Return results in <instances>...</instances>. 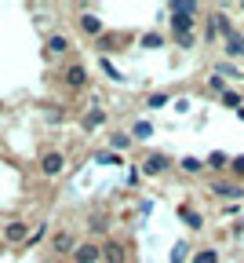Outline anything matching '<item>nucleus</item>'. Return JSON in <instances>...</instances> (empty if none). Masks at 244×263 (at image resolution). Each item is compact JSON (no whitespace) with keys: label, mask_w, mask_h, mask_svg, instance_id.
I'll return each mask as SVG.
<instances>
[{"label":"nucleus","mask_w":244,"mask_h":263,"mask_svg":"<svg viewBox=\"0 0 244 263\" xmlns=\"http://www.w3.org/2000/svg\"><path fill=\"white\" fill-rule=\"evenodd\" d=\"M62 84L69 91H84L88 88V66L84 62H66L62 66Z\"/></svg>","instance_id":"nucleus-1"},{"label":"nucleus","mask_w":244,"mask_h":263,"mask_svg":"<svg viewBox=\"0 0 244 263\" xmlns=\"http://www.w3.org/2000/svg\"><path fill=\"white\" fill-rule=\"evenodd\" d=\"M37 168H40L44 179H58V176L66 172V154H62V150H44Z\"/></svg>","instance_id":"nucleus-2"},{"label":"nucleus","mask_w":244,"mask_h":263,"mask_svg":"<svg viewBox=\"0 0 244 263\" xmlns=\"http://www.w3.org/2000/svg\"><path fill=\"white\" fill-rule=\"evenodd\" d=\"M190 29H193V15H182V11H171V33H175V41H179V44H193V37H190Z\"/></svg>","instance_id":"nucleus-3"},{"label":"nucleus","mask_w":244,"mask_h":263,"mask_svg":"<svg viewBox=\"0 0 244 263\" xmlns=\"http://www.w3.org/2000/svg\"><path fill=\"white\" fill-rule=\"evenodd\" d=\"M4 241H8V245H26V241H29V223L11 219V223L4 227Z\"/></svg>","instance_id":"nucleus-4"},{"label":"nucleus","mask_w":244,"mask_h":263,"mask_svg":"<svg viewBox=\"0 0 244 263\" xmlns=\"http://www.w3.org/2000/svg\"><path fill=\"white\" fill-rule=\"evenodd\" d=\"M73 263H102V245L95 241H80L73 252Z\"/></svg>","instance_id":"nucleus-5"},{"label":"nucleus","mask_w":244,"mask_h":263,"mask_svg":"<svg viewBox=\"0 0 244 263\" xmlns=\"http://www.w3.org/2000/svg\"><path fill=\"white\" fill-rule=\"evenodd\" d=\"M51 252H55V256H66V252L73 256V252H77V238L69 234V230H58V234L51 238Z\"/></svg>","instance_id":"nucleus-6"},{"label":"nucleus","mask_w":244,"mask_h":263,"mask_svg":"<svg viewBox=\"0 0 244 263\" xmlns=\"http://www.w3.org/2000/svg\"><path fill=\"white\" fill-rule=\"evenodd\" d=\"M102 263H128V249L120 241H102Z\"/></svg>","instance_id":"nucleus-7"},{"label":"nucleus","mask_w":244,"mask_h":263,"mask_svg":"<svg viewBox=\"0 0 244 263\" xmlns=\"http://www.w3.org/2000/svg\"><path fill=\"white\" fill-rule=\"evenodd\" d=\"M69 51V37H62V33H51V37L44 41V55L48 59H58V55H66Z\"/></svg>","instance_id":"nucleus-8"},{"label":"nucleus","mask_w":244,"mask_h":263,"mask_svg":"<svg viewBox=\"0 0 244 263\" xmlns=\"http://www.w3.org/2000/svg\"><path fill=\"white\" fill-rule=\"evenodd\" d=\"M171 168V157H164V154H150L146 161H143V172L146 176H160V172H168Z\"/></svg>","instance_id":"nucleus-9"},{"label":"nucleus","mask_w":244,"mask_h":263,"mask_svg":"<svg viewBox=\"0 0 244 263\" xmlns=\"http://www.w3.org/2000/svg\"><path fill=\"white\" fill-rule=\"evenodd\" d=\"M77 26H80L84 37H98V33H102V18H98V15H91V11H84Z\"/></svg>","instance_id":"nucleus-10"},{"label":"nucleus","mask_w":244,"mask_h":263,"mask_svg":"<svg viewBox=\"0 0 244 263\" xmlns=\"http://www.w3.org/2000/svg\"><path fill=\"white\" fill-rule=\"evenodd\" d=\"M212 194H219V197H244V186H237V183H222V179H215V183H212Z\"/></svg>","instance_id":"nucleus-11"},{"label":"nucleus","mask_w":244,"mask_h":263,"mask_svg":"<svg viewBox=\"0 0 244 263\" xmlns=\"http://www.w3.org/2000/svg\"><path fill=\"white\" fill-rule=\"evenodd\" d=\"M80 124H84V132H95V128L106 124V114H102V110L95 106V110H88V114H84V121H80Z\"/></svg>","instance_id":"nucleus-12"},{"label":"nucleus","mask_w":244,"mask_h":263,"mask_svg":"<svg viewBox=\"0 0 244 263\" xmlns=\"http://www.w3.org/2000/svg\"><path fill=\"white\" fill-rule=\"evenodd\" d=\"M226 55H233V59H240V55H244V37H240L237 29L226 37Z\"/></svg>","instance_id":"nucleus-13"},{"label":"nucleus","mask_w":244,"mask_h":263,"mask_svg":"<svg viewBox=\"0 0 244 263\" xmlns=\"http://www.w3.org/2000/svg\"><path fill=\"white\" fill-rule=\"evenodd\" d=\"M179 219H186V223H190V230H200V227H204L200 212H193L190 205H179Z\"/></svg>","instance_id":"nucleus-14"},{"label":"nucleus","mask_w":244,"mask_h":263,"mask_svg":"<svg viewBox=\"0 0 244 263\" xmlns=\"http://www.w3.org/2000/svg\"><path fill=\"white\" fill-rule=\"evenodd\" d=\"M131 136H135V139H150V136H153V124H150V121H138V124L131 128Z\"/></svg>","instance_id":"nucleus-15"},{"label":"nucleus","mask_w":244,"mask_h":263,"mask_svg":"<svg viewBox=\"0 0 244 263\" xmlns=\"http://www.w3.org/2000/svg\"><path fill=\"white\" fill-rule=\"evenodd\" d=\"M110 146H113V150H128V146H131V136L117 132V136H110Z\"/></svg>","instance_id":"nucleus-16"},{"label":"nucleus","mask_w":244,"mask_h":263,"mask_svg":"<svg viewBox=\"0 0 244 263\" xmlns=\"http://www.w3.org/2000/svg\"><path fill=\"white\" fill-rule=\"evenodd\" d=\"M186 256H190V245H186V241H179L175 249H171V263H182Z\"/></svg>","instance_id":"nucleus-17"},{"label":"nucleus","mask_w":244,"mask_h":263,"mask_svg":"<svg viewBox=\"0 0 244 263\" xmlns=\"http://www.w3.org/2000/svg\"><path fill=\"white\" fill-rule=\"evenodd\" d=\"M197 263H222V259H219L215 249H200V252H197Z\"/></svg>","instance_id":"nucleus-18"},{"label":"nucleus","mask_w":244,"mask_h":263,"mask_svg":"<svg viewBox=\"0 0 244 263\" xmlns=\"http://www.w3.org/2000/svg\"><path fill=\"white\" fill-rule=\"evenodd\" d=\"M219 99H222V103H226V106H237V110L244 106V103H240V95H237V91H230V88H226V91H222Z\"/></svg>","instance_id":"nucleus-19"},{"label":"nucleus","mask_w":244,"mask_h":263,"mask_svg":"<svg viewBox=\"0 0 244 263\" xmlns=\"http://www.w3.org/2000/svg\"><path fill=\"white\" fill-rule=\"evenodd\" d=\"M44 238H48V227L40 223V227H37V230H33V234H29V241H26V245H40Z\"/></svg>","instance_id":"nucleus-20"},{"label":"nucleus","mask_w":244,"mask_h":263,"mask_svg":"<svg viewBox=\"0 0 244 263\" xmlns=\"http://www.w3.org/2000/svg\"><path fill=\"white\" fill-rule=\"evenodd\" d=\"M208 164H212V168H226L230 157H226V154H212V157H208Z\"/></svg>","instance_id":"nucleus-21"},{"label":"nucleus","mask_w":244,"mask_h":263,"mask_svg":"<svg viewBox=\"0 0 244 263\" xmlns=\"http://www.w3.org/2000/svg\"><path fill=\"white\" fill-rule=\"evenodd\" d=\"M164 103H168V95H160V91L146 99V106H150V110H157V106H164Z\"/></svg>","instance_id":"nucleus-22"},{"label":"nucleus","mask_w":244,"mask_h":263,"mask_svg":"<svg viewBox=\"0 0 244 263\" xmlns=\"http://www.w3.org/2000/svg\"><path fill=\"white\" fill-rule=\"evenodd\" d=\"M102 70H106V73H110V77H113V81H120V73H117V66H113V62H110V59H102Z\"/></svg>","instance_id":"nucleus-23"},{"label":"nucleus","mask_w":244,"mask_h":263,"mask_svg":"<svg viewBox=\"0 0 244 263\" xmlns=\"http://www.w3.org/2000/svg\"><path fill=\"white\" fill-rule=\"evenodd\" d=\"M182 168H186V172H200V161H197V157H186Z\"/></svg>","instance_id":"nucleus-24"},{"label":"nucleus","mask_w":244,"mask_h":263,"mask_svg":"<svg viewBox=\"0 0 244 263\" xmlns=\"http://www.w3.org/2000/svg\"><path fill=\"white\" fill-rule=\"evenodd\" d=\"M230 168H233L237 176H244V157H233V161H230Z\"/></svg>","instance_id":"nucleus-25"},{"label":"nucleus","mask_w":244,"mask_h":263,"mask_svg":"<svg viewBox=\"0 0 244 263\" xmlns=\"http://www.w3.org/2000/svg\"><path fill=\"white\" fill-rule=\"evenodd\" d=\"M143 44H146V48H157V44H160V37H157V33H146Z\"/></svg>","instance_id":"nucleus-26"},{"label":"nucleus","mask_w":244,"mask_h":263,"mask_svg":"<svg viewBox=\"0 0 244 263\" xmlns=\"http://www.w3.org/2000/svg\"><path fill=\"white\" fill-rule=\"evenodd\" d=\"M95 161H102V164H110V161H117V154H110V150H102V154H98Z\"/></svg>","instance_id":"nucleus-27"},{"label":"nucleus","mask_w":244,"mask_h":263,"mask_svg":"<svg viewBox=\"0 0 244 263\" xmlns=\"http://www.w3.org/2000/svg\"><path fill=\"white\" fill-rule=\"evenodd\" d=\"M240 121H244V106H240Z\"/></svg>","instance_id":"nucleus-28"}]
</instances>
